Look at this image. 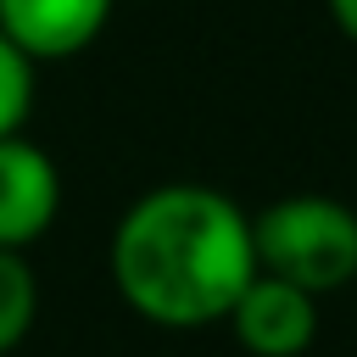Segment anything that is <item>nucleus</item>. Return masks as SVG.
<instances>
[{
    "label": "nucleus",
    "mask_w": 357,
    "mask_h": 357,
    "mask_svg": "<svg viewBox=\"0 0 357 357\" xmlns=\"http://www.w3.org/2000/svg\"><path fill=\"white\" fill-rule=\"evenodd\" d=\"M33 312H39V279H33V268H28L22 251L0 245V357L28 340Z\"/></svg>",
    "instance_id": "obj_6"
},
{
    "label": "nucleus",
    "mask_w": 357,
    "mask_h": 357,
    "mask_svg": "<svg viewBox=\"0 0 357 357\" xmlns=\"http://www.w3.org/2000/svg\"><path fill=\"white\" fill-rule=\"evenodd\" d=\"M112 0H0V33L28 61H61L100 39Z\"/></svg>",
    "instance_id": "obj_5"
},
{
    "label": "nucleus",
    "mask_w": 357,
    "mask_h": 357,
    "mask_svg": "<svg viewBox=\"0 0 357 357\" xmlns=\"http://www.w3.org/2000/svg\"><path fill=\"white\" fill-rule=\"evenodd\" d=\"M251 251L262 273L290 279L307 296L346 290L357 279V212L324 190L279 195L251 218Z\"/></svg>",
    "instance_id": "obj_2"
},
{
    "label": "nucleus",
    "mask_w": 357,
    "mask_h": 357,
    "mask_svg": "<svg viewBox=\"0 0 357 357\" xmlns=\"http://www.w3.org/2000/svg\"><path fill=\"white\" fill-rule=\"evenodd\" d=\"M61 212V173L56 162L17 134H0V245H33Z\"/></svg>",
    "instance_id": "obj_4"
},
{
    "label": "nucleus",
    "mask_w": 357,
    "mask_h": 357,
    "mask_svg": "<svg viewBox=\"0 0 357 357\" xmlns=\"http://www.w3.org/2000/svg\"><path fill=\"white\" fill-rule=\"evenodd\" d=\"M117 296L162 329L223 324L257 273L251 218L212 184H156L128 201L112 229Z\"/></svg>",
    "instance_id": "obj_1"
},
{
    "label": "nucleus",
    "mask_w": 357,
    "mask_h": 357,
    "mask_svg": "<svg viewBox=\"0 0 357 357\" xmlns=\"http://www.w3.org/2000/svg\"><path fill=\"white\" fill-rule=\"evenodd\" d=\"M223 324L234 329V340L251 357H301L318 340V296H307L290 279H273V273L257 268L251 284L223 312Z\"/></svg>",
    "instance_id": "obj_3"
},
{
    "label": "nucleus",
    "mask_w": 357,
    "mask_h": 357,
    "mask_svg": "<svg viewBox=\"0 0 357 357\" xmlns=\"http://www.w3.org/2000/svg\"><path fill=\"white\" fill-rule=\"evenodd\" d=\"M324 6H329V22L357 45V0H324Z\"/></svg>",
    "instance_id": "obj_8"
},
{
    "label": "nucleus",
    "mask_w": 357,
    "mask_h": 357,
    "mask_svg": "<svg viewBox=\"0 0 357 357\" xmlns=\"http://www.w3.org/2000/svg\"><path fill=\"white\" fill-rule=\"evenodd\" d=\"M33 106V61L0 33V134H17Z\"/></svg>",
    "instance_id": "obj_7"
}]
</instances>
